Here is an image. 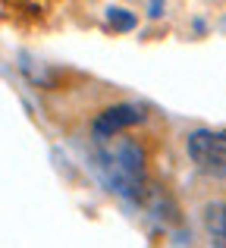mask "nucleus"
<instances>
[{
	"instance_id": "nucleus-1",
	"label": "nucleus",
	"mask_w": 226,
	"mask_h": 248,
	"mask_svg": "<svg viewBox=\"0 0 226 248\" xmlns=\"http://www.w3.org/2000/svg\"><path fill=\"white\" fill-rule=\"evenodd\" d=\"M94 170H98L101 182L110 192L122 195L129 201L141 198V188H145V154H141L138 145H132V141H110V145L98 148Z\"/></svg>"
},
{
	"instance_id": "nucleus-2",
	"label": "nucleus",
	"mask_w": 226,
	"mask_h": 248,
	"mask_svg": "<svg viewBox=\"0 0 226 248\" xmlns=\"http://www.w3.org/2000/svg\"><path fill=\"white\" fill-rule=\"evenodd\" d=\"M189 157L208 176H226V135L198 129L189 135Z\"/></svg>"
},
{
	"instance_id": "nucleus-3",
	"label": "nucleus",
	"mask_w": 226,
	"mask_h": 248,
	"mask_svg": "<svg viewBox=\"0 0 226 248\" xmlns=\"http://www.w3.org/2000/svg\"><path fill=\"white\" fill-rule=\"evenodd\" d=\"M145 110L135 107V104H116V107H107L104 113H98V120H94V135L98 139H110V135H116L120 129H129L135 126V123L145 120Z\"/></svg>"
},
{
	"instance_id": "nucleus-4",
	"label": "nucleus",
	"mask_w": 226,
	"mask_h": 248,
	"mask_svg": "<svg viewBox=\"0 0 226 248\" xmlns=\"http://www.w3.org/2000/svg\"><path fill=\"white\" fill-rule=\"evenodd\" d=\"M208 223H211V232L226 242V204H214V207H211Z\"/></svg>"
},
{
	"instance_id": "nucleus-5",
	"label": "nucleus",
	"mask_w": 226,
	"mask_h": 248,
	"mask_svg": "<svg viewBox=\"0 0 226 248\" xmlns=\"http://www.w3.org/2000/svg\"><path fill=\"white\" fill-rule=\"evenodd\" d=\"M107 16H110V25H113V29H120V31H132L135 29V16L129 10H110Z\"/></svg>"
}]
</instances>
